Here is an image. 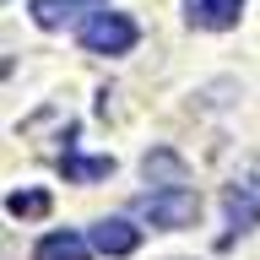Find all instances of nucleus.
I'll return each instance as SVG.
<instances>
[{"label": "nucleus", "instance_id": "6e6552de", "mask_svg": "<svg viewBox=\"0 0 260 260\" xmlns=\"http://www.w3.org/2000/svg\"><path fill=\"white\" fill-rule=\"evenodd\" d=\"M141 174L152 179V184H184V162H179L174 152H146Z\"/></svg>", "mask_w": 260, "mask_h": 260}, {"label": "nucleus", "instance_id": "9d476101", "mask_svg": "<svg viewBox=\"0 0 260 260\" xmlns=\"http://www.w3.org/2000/svg\"><path fill=\"white\" fill-rule=\"evenodd\" d=\"M6 211H11V217H44V211H49V195L44 190H16L11 201H6Z\"/></svg>", "mask_w": 260, "mask_h": 260}, {"label": "nucleus", "instance_id": "7ed1b4c3", "mask_svg": "<svg viewBox=\"0 0 260 260\" xmlns=\"http://www.w3.org/2000/svg\"><path fill=\"white\" fill-rule=\"evenodd\" d=\"M222 211H228V233L222 244H233L239 233H249V228H260V168H249V174H239L233 184L222 190Z\"/></svg>", "mask_w": 260, "mask_h": 260}, {"label": "nucleus", "instance_id": "39448f33", "mask_svg": "<svg viewBox=\"0 0 260 260\" xmlns=\"http://www.w3.org/2000/svg\"><path fill=\"white\" fill-rule=\"evenodd\" d=\"M87 239L98 244V255L125 260V255H136V244H141V228L125 222V217H103V222H92V233H87Z\"/></svg>", "mask_w": 260, "mask_h": 260}, {"label": "nucleus", "instance_id": "20e7f679", "mask_svg": "<svg viewBox=\"0 0 260 260\" xmlns=\"http://www.w3.org/2000/svg\"><path fill=\"white\" fill-rule=\"evenodd\" d=\"M239 16H244V0H184V22L201 32H228L239 27Z\"/></svg>", "mask_w": 260, "mask_h": 260}, {"label": "nucleus", "instance_id": "423d86ee", "mask_svg": "<svg viewBox=\"0 0 260 260\" xmlns=\"http://www.w3.org/2000/svg\"><path fill=\"white\" fill-rule=\"evenodd\" d=\"M103 0H32L27 11H32V22L44 32H54V27H65V22H81V16H92Z\"/></svg>", "mask_w": 260, "mask_h": 260}, {"label": "nucleus", "instance_id": "0eeeda50", "mask_svg": "<svg viewBox=\"0 0 260 260\" xmlns=\"http://www.w3.org/2000/svg\"><path fill=\"white\" fill-rule=\"evenodd\" d=\"M98 244L81 239V233H44L38 239V249H32V260H92Z\"/></svg>", "mask_w": 260, "mask_h": 260}, {"label": "nucleus", "instance_id": "f257e3e1", "mask_svg": "<svg viewBox=\"0 0 260 260\" xmlns=\"http://www.w3.org/2000/svg\"><path fill=\"white\" fill-rule=\"evenodd\" d=\"M130 211H136L141 222H152V228H190L195 217H201V195H195L190 184H157V190L136 195Z\"/></svg>", "mask_w": 260, "mask_h": 260}, {"label": "nucleus", "instance_id": "1a4fd4ad", "mask_svg": "<svg viewBox=\"0 0 260 260\" xmlns=\"http://www.w3.org/2000/svg\"><path fill=\"white\" fill-rule=\"evenodd\" d=\"M71 184H92V179H109L114 174V157H65L60 162Z\"/></svg>", "mask_w": 260, "mask_h": 260}, {"label": "nucleus", "instance_id": "f03ea898", "mask_svg": "<svg viewBox=\"0 0 260 260\" xmlns=\"http://www.w3.org/2000/svg\"><path fill=\"white\" fill-rule=\"evenodd\" d=\"M76 38H81V49H87V54H130L141 32H136V22H130L125 11L98 6L92 16H81V22H76Z\"/></svg>", "mask_w": 260, "mask_h": 260}]
</instances>
